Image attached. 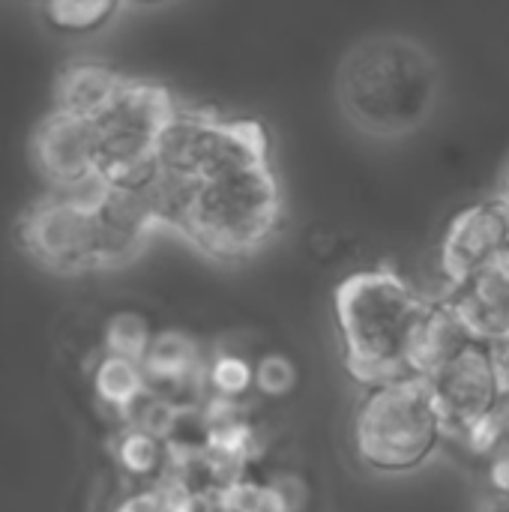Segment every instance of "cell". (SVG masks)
<instances>
[{
    "label": "cell",
    "instance_id": "6da1fadb",
    "mask_svg": "<svg viewBox=\"0 0 509 512\" xmlns=\"http://www.w3.org/2000/svg\"><path fill=\"white\" fill-rule=\"evenodd\" d=\"M339 105L348 120L378 138L417 132L441 96L438 60L414 39L372 36L357 42L336 78Z\"/></svg>",
    "mask_w": 509,
    "mask_h": 512
},
{
    "label": "cell",
    "instance_id": "7a4b0ae2",
    "mask_svg": "<svg viewBox=\"0 0 509 512\" xmlns=\"http://www.w3.org/2000/svg\"><path fill=\"white\" fill-rule=\"evenodd\" d=\"M429 300L396 270L369 267L348 273L333 291L345 372L363 387L408 375L405 354Z\"/></svg>",
    "mask_w": 509,
    "mask_h": 512
},
{
    "label": "cell",
    "instance_id": "3957f363",
    "mask_svg": "<svg viewBox=\"0 0 509 512\" xmlns=\"http://www.w3.org/2000/svg\"><path fill=\"white\" fill-rule=\"evenodd\" d=\"M444 435V414L429 378L420 375L366 387L351 420V444L360 465L387 477L423 468Z\"/></svg>",
    "mask_w": 509,
    "mask_h": 512
},
{
    "label": "cell",
    "instance_id": "277c9868",
    "mask_svg": "<svg viewBox=\"0 0 509 512\" xmlns=\"http://www.w3.org/2000/svg\"><path fill=\"white\" fill-rule=\"evenodd\" d=\"M282 192L270 162L198 183L180 234L216 261L255 255L279 228Z\"/></svg>",
    "mask_w": 509,
    "mask_h": 512
},
{
    "label": "cell",
    "instance_id": "5b68a950",
    "mask_svg": "<svg viewBox=\"0 0 509 512\" xmlns=\"http://www.w3.org/2000/svg\"><path fill=\"white\" fill-rule=\"evenodd\" d=\"M177 111L165 87L126 81L114 105L96 120L99 177L117 189H147L159 171V138Z\"/></svg>",
    "mask_w": 509,
    "mask_h": 512
},
{
    "label": "cell",
    "instance_id": "8992f818",
    "mask_svg": "<svg viewBox=\"0 0 509 512\" xmlns=\"http://www.w3.org/2000/svg\"><path fill=\"white\" fill-rule=\"evenodd\" d=\"M159 171L204 183L267 159V129L258 120H225L201 111H177L156 147Z\"/></svg>",
    "mask_w": 509,
    "mask_h": 512
},
{
    "label": "cell",
    "instance_id": "52a82bcc",
    "mask_svg": "<svg viewBox=\"0 0 509 512\" xmlns=\"http://www.w3.org/2000/svg\"><path fill=\"white\" fill-rule=\"evenodd\" d=\"M21 243L39 264L60 273H81L90 267H102L93 210L57 192L24 213Z\"/></svg>",
    "mask_w": 509,
    "mask_h": 512
},
{
    "label": "cell",
    "instance_id": "ba28073f",
    "mask_svg": "<svg viewBox=\"0 0 509 512\" xmlns=\"http://www.w3.org/2000/svg\"><path fill=\"white\" fill-rule=\"evenodd\" d=\"M429 384L444 414L447 432H459L471 420L495 411L504 399L492 348L483 339H474L468 348H462L429 378Z\"/></svg>",
    "mask_w": 509,
    "mask_h": 512
},
{
    "label": "cell",
    "instance_id": "9c48e42d",
    "mask_svg": "<svg viewBox=\"0 0 509 512\" xmlns=\"http://www.w3.org/2000/svg\"><path fill=\"white\" fill-rule=\"evenodd\" d=\"M509 249V192L477 201L453 216L441 243V270L453 285L471 279Z\"/></svg>",
    "mask_w": 509,
    "mask_h": 512
},
{
    "label": "cell",
    "instance_id": "30bf717a",
    "mask_svg": "<svg viewBox=\"0 0 509 512\" xmlns=\"http://www.w3.org/2000/svg\"><path fill=\"white\" fill-rule=\"evenodd\" d=\"M96 123L54 108L33 132V162L54 192H69L96 177Z\"/></svg>",
    "mask_w": 509,
    "mask_h": 512
},
{
    "label": "cell",
    "instance_id": "8fae6325",
    "mask_svg": "<svg viewBox=\"0 0 509 512\" xmlns=\"http://www.w3.org/2000/svg\"><path fill=\"white\" fill-rule=\"evenodd\" d=\"M99 231V261L102 267L126 261L138 252L144 237L159 225L147 189H117L108 186L102 201L93 207Z\"/></svg>",
    "mask_w": 509,
    "mask_h": 512
},
{
    "label": "cell",
    "instance_id": "7c38bea8",
    "mask_svg": "<svg viewBox=\"0 0 509 512\" xmlns=\"http://www.w3.org/2000/svg\"><path fill=\"white\" fill-rule=\"evenodd\" d=\"M474 339L477 336L471 333V327L465 324L459 309L450 303V297H444L438 303L429 300V306L411 336L408 354H405L408 375L432 378L444 363H450Z\"/></svg>",
    "mask_w": 509,
    "mask_h": 512
},
{
    "label": "cell",
    "instance_id": "4fadbf2b",
    "mask_svg": "<svg viewBox=\"0 0 509 512\" xmlns=\"http://www.w3.org/2000/svg\"><path fill=\"white\" fill-rule=\"evenodd\" d=\"M123 84L126 78H120L105 63H93V60L69 63L54 84V108L96 123L114 105Z\"/></svg>",
    "mask_w": 509,
    "mask_h": 512
},
{
    "label": "cell",
    "instance_id": "5bb4252c",
    "mask_svg": "<svg viewBox=\"0 0 509 512\" xmlns=\"http://www.w3.org/2000/svg\"><path fill=\"white\" fill-rule=\"evenodd\" d=\"M144 375L150 387L159 390H189L192 384H207V366L201 348L192 336L180 330H162L153 336L150 351L144 357Z\"/></svg>",
    "mask_w": 509,
    "mask_h": 512
},
{
    "label": "cell",
    "instance_id": "9a60e30c",
    "mask_svg": "<svg viewBox=\"0 0 509 512\" xmlns=\"http://www.w3.org/2000/svg\"><path fill=\"white\" fill-rule=\"evenodd\" d=\"M93 387H96V396L108 408L129 414L147 396L150 384H147V375H144L141 363L117 357V354H105L99 360L96 372H93Z\"/></svg>",
    "mask_w": 509,
    "mask_h": 512
},
{
    "label": "cell",
    "instance_id": "2e32d148",
    "mask_svg": "<svg viewBox=\"0 0 509 512\" xmlns=\"http://www.w3.org/2000/svg\"><path fill=\"white\" fill-rule=\"evenodd\" d=\"M123 0H39L42 18L63 36H90L102 30Z\"/></svg>",
    "mask_w": 509,
    "mask_h": 512
},
{
    "label": "cell",
    "instance_id": "e0dca14e",
    "mask_svg": "<svg viewBox=\"0 0 509 512\" xmlns=\"http://www.w3.org/2000/svg\"><path fill=\"white\" fill-rule=\"evenodd\" d=\"M150 321L141 312H117L105 324V354H117L135 363H144L153 342Z\"/></svg>",
    "mask_w": 509,
    "mask_h": 512
},
{
    "label": "cell",
    "instance_id": "ac0fdd59",
    "mask_svg": "<svg viewBox=\"0 0 509 512\" xmlns=\"http://www.w3.org/2000/svg\"><path fill=\"white\" fill-rule=\"evenodd\" d=\"M207 387L216 396L246 399L255 390V363L240 354H216L207 363Z\"/></svg>",
    "mask_w": 509,
    "mask_h": 512
},
{
    "label": "cell",
    "instance_id": "d6986e66",
    "mask_svg": "<svg viewBox=\"0 0 509 512\" xmlns=\"http://www.w3.org/2000/svg\"><path fill=\"white\" fill-rule=\"evenodd\" d=\"M165 441H159L156 435L144 432L141 426L129 429L120 444H117V459L120 465L132 474V477H150L159 471L162 459H165V450H162Z\"/></svg>",
    "mask_w": 509,
    "mask_h": 512
},
{
    "label": "cell",
    "instance_id": "ffe728a7",
    "mask_svg": "<svg viewBox=\"0 0 509 512\" xmlns=\"http://www.w3.org/2000/svg\"><path fill=\"white\" fill-rule=\"evenodd\" d=\"M300 372L297 363L279 351L261 354L255 363V393H261L264 399H285L297 390Z\"/></svg>",
    "mask_w": 509,
    "mask_h": 512
},
{
    "label": "cell",
    "instance_id": "44dd1931",
    "mask_svg": "<svg viewBox=\"0 0 509 512\" xmlns=\"http://www.w3.org/2000/svg\"><path fill=\"white\" fill-rule=\"evenodd\" d=\"M459 438H462V447H465L474 459H483V462H486V459L507 441L509 432L504 417H501V411L495 408V411H489V414L471 420L468 426H462V429H459Z\"/></svg>",
    "mask_w": 509,
    "mask_h": 512
},
{
    "label": "cell",
    "instance_id": "7402d4cb",
    "mask_svg": "<svg viewBox=\"0 0 509 512\" xmlns=\"http://www.w3.org/2000/svg\"><path fill=\"white\" fill-rule=\"evenodd\" d=\"M222 512H276V501L267 483L240 477L222 489H216Z\"/></svg>",
    "mask_w": 509,
    "mask_h": 512
},
{
    "label": "cell",
    "instance_id": "603a6c76",
    "mask_svg": "<svg viewBox=\"0 0 509 512\" xmlns=\"http://www.w3.org/2000/svg\"><path fill=\"white\" fill-rule=\"evenodd\" d=\"M132 411H138V426L159 441H168L180 420V408L168 396H144Z\"/></svg>",
    "mask_w": 509,
    "mask_h": 512
},
{
    "label": "cell",
    "instance_id": "cb8c5ba5",
    "mask_svg": "<svg viewBox=\"0 0 509 512\" xmlns=\"http://www.w3.org/2000/svg\"><path fill=\"white\" fill-rule=\"evenodd\" d=\"M267 486L273 492L276 512H309L312 507V486L294 471H282V474L270 477Z\"/></svg>",
    "mask_w": 509,
    "mask_h": 512
},
{
    "label": "cell",
    "instance_id": "d4e9b609",
    "mask_svg": "<svg viewBox=\"0 0 509 512\" xmlns=\"http://www.w3.org/2000/svg\"><path fill=\"white\" fill-rule=\"evenodd\" d=\"M486 483L492 492L509 498V438L486 459Z\"/></svg>",
    "mask_w": 509,
    "mask_h": 512
},
{
    "label": "cell",
    "instance_id": "484cf974",
    "mask_svg": "<svg viewBox=\"0 0 509 512\" xmlns=\"http://www.w3.org/2000/svg\"><path fill=\"white\" fill-rule=\"evenodd\" d=\"M117 512H171L168 510V501H165V495L159 492V489H153V492H138V495H132V498H126Z\"/></svg>",
    "mask_w": 509,
    "mask_h": 512
},
{
    "label": "cell",
    "instance_id": "4316f807",
    "mask_svg": "<svg viewBox=\"0 0 509 512\" xmlns=\"http://www.w3.org/2000/svg\"><path fill=\"white\" fill-rule=\"evenodd\" d=\"M498 411H501V417H504V423H507V432H509V393L501 399V405H498Z\"/></svg>",
    "mask_w": 509,
    "mask_h": 512
},
{
    "label": "cell",
    "instance_id": "83f0119b",
    "mask_svg": "<svg viewBox=\"0 0 509 512\" xmlns=\"http://www.w3.org/2000/svg\"><path fill=\"white\" fill-rule=\"evenodd\" d=\"M129 3H138V6H153V3H162V0H129Z\"/></svg>",
    "mask_w": 509,
    "mask_h": 512
}]
</instances>
